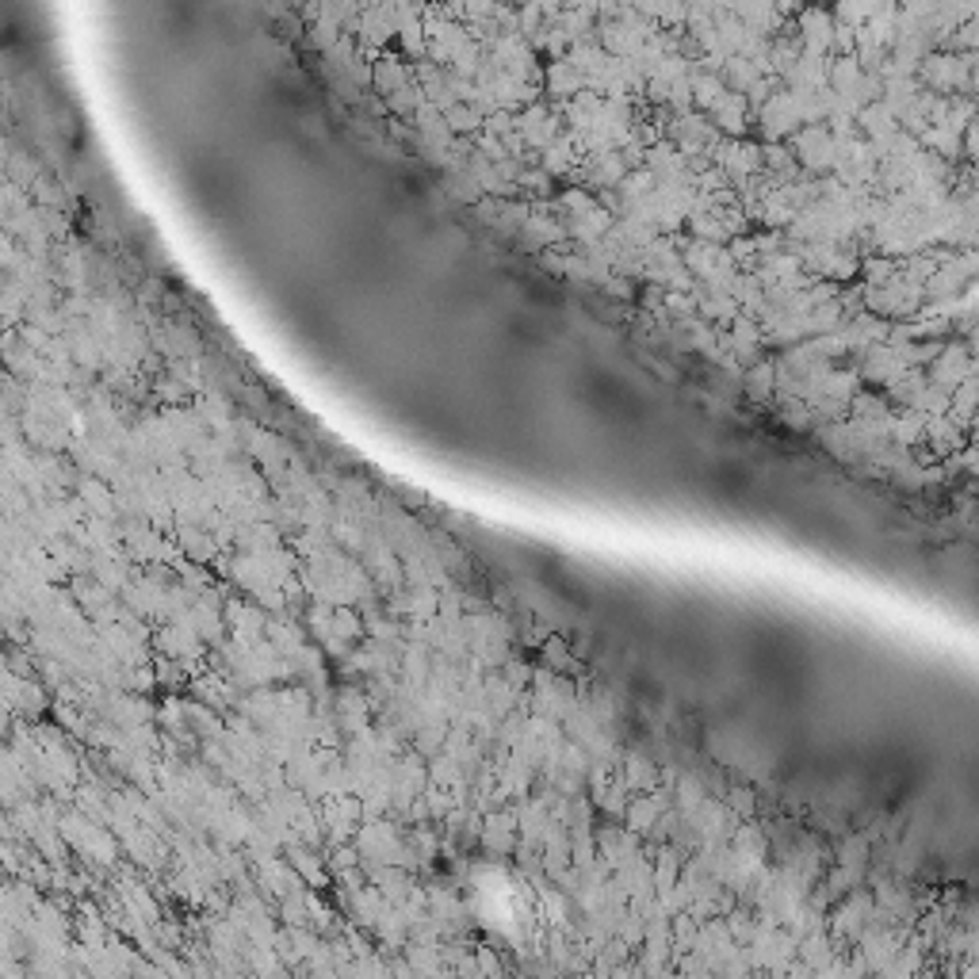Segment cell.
I'll list each match as a JSON object with an SVG mask.
<instances>
[{
	"mask_svg": "<svg viewBox=\"0 0 979 979\" xmlns=\"http://www.w3.org/2000/svg\"><path fill=\"white\" fill-rule=\"evenodd\" d=\"M968 58H926L922 62V77L934 88H957L960 81H968Z\"/></svg>",
	"mask_w": 979,
	"mask_h": 979,
	"instance_id": "cell-7",
	"label": "cell"
},
{
	"mask_svg": "<svg viewBox=\"0 0 979 979\" xmlns=\"http://www.w3.org/2000/svg\"><path fill=\"white\" fill-rule=\"evenodd\" d=\"M792 150H796V157L804 161V169L823 173V169H834V153H838V146H834V138L827 134V127L819 123V127H804V131L792 134Z\"/></svg>",
	"mask_w": 979,
	"mask_h": 979,
	"instance_id": "cell-1",
	"label": "cell"
},
{
	"mask_svg": "<svg viewBox=\"0 0 979 979\" xmlns=\"http://www.w3.org/2000/svg\"><path fill=\"white\" fill-rule=\"evenodd\" d=\"M620 784H624L628 792H654V788H658V769H654L647 758L631 754V758H628V773L620 777Z\"/></svg>",
	"mask_w": 979,
	"mask_h": 979,
	"instance_id": "cell-10",
	"label": "cell"
},
{
	"mask_svg": "<svg viewBox=\"0 0 979 979\" xmlns=\"http://www.w3.org/2000/svg\"><path fill=\"white\" fill-rule=\"evenodd\" d=\"M746 111H750V108H746V96H742V92H723V96H719V104L708 111V115L716 119V127L739 134L742 131V119H746Z\"/></svg>",
	"mask_w": 979,
	"mask_h": 979,
	"instance_id": "cell-8",
	"label": "cell"
},
{
	"mask_svg": "<svg viewBox=\"0 0 979 979\" xmlns=\"http://www.w3.org/2000/svg\"><path fill=\"white\" fill-rule=\"evenodd\" d=\"M513 815H505V811H498V815H490L486 819V846L494 849V853H505V849H513Z\"/></svg>",
	"mask_w": 979,
	"mask_h": 979,
	"instance_id": "cell-12",
	"label": "cell"
},
{
	"mask_svg": "<svg viewBox=\"0 0 979 979\" xmlns=\"http://www.w3.org/2000/svg\"><path fill=\"white\" fill-rule=\"evenodd\" d=\"M762 127H765V138H773V142H781V138H792V134L800 131V115H796V108H792V96H788V88H784V92H773V96L765 100Z\"/></svg>",
	"mask_w": 979,
	"mask_h": 979,
	"instance_id": "cell-3",
	"label": "cell"
},
{
	"mask_svg": "<svg viewBox=\"0 0 979 979\" xmlns=\"http://www.w3.org/2000/svg\"><path fill=\"white\" fill-rule=\"evenodd\" d=\"M830 945H834V941H830L823 930H819V934L800 937V945H796V960H800V964H807L811 972H819L823 964H830V960H834V949H830Z\"/></svg>",
	"mask_w": 979,
	"mask_h": 979,
	"instance_id": "cell-9",
	"label": "cell"
},
{
	"mask_svg": "<svg viewBox=\"0 0 979 979\" xmlns=\"http://www.w3.org/2000/svg\"><path fill=\"white\" fill-rule=\"evenodd\" d=\"M800 50L815 54V58H830V39H834V20L827 12H804V27H800Z\"/></svg>",
	"mask_w": 979,
	"mask_h": 979,
	"instance_id": "cell-5",
	"label": "cell"
},
{
	"mask_svg": "<svg viewBox=\"0 0 979 979\" xmlns=\"http://www.w3.org/2000/svg\"><path fill=\"white\" fill-rule=\"evenodd\" d=\"M479 127H482V115H479V111H471L467 104H463V108H456V104L448 108V131H463V134H467V131H479Z\"/></svg>",
	"mask_w": 979,
	"mask_h": 979,
	"instance_id": "cell-14",
	"label": "cell"
},
{
	"mask_svg": "<svg viewBox=\"0 0 979 979\" xmlns=\"http://www.w3.org/2000/svg\"><path fill=\"white\" fill-rule=\"evenodd\" d=\"M811 976H815V972H811L807 964H800V960H792V964L784 968V979H811Z\"/></svg>",
	"mask_w": 979,
	"mask_h": 979,
	"instance_id": "cell-17",
	"label": "cell"
},
{
	"mask_svg": "<svg viewBox=\"0 0 979 979\" xmlns=\"http://www.w3.org/2000/svg\"><path fill=\"white\" fill-rule=\"evenodd\" d=\"M513 131L524 142V150H547L555 138H559V119L544 108V104H532L528 111H521L513 119Z\"/></svg>",
	"mask_w": 979,
	"mask_h": 979,
	"instance_id": "cell-2",
	"label": "cell"
},
{
	"mask_svg": "<svg viewBox=\"0 0 979 979\" xmlns=\"http://www.w3.org/2000/svg\"><path fill=\"white\" fill-rule=\"evenodd\" d=\"M964 379H972V356H968V349H964V345H949V349H941V356L934 360L937 391L953 394Z\"/></svg>",
	"mask_w": 979,
	"mask_h": 979,
	"instance_id": "cell-4",
	"label": "cell"
},
{
	"mask_svg": "<svg viewBox=\"0 0 979 979\" xmlns=\"http://www.w3.org/2000/svg\"><path fill=\"white\" fill-rule=\"evenodd\" d=\"M750 391L754 394L773 391V364H754V371H750Z\"/></svg>",
	"mask_w": 979,
	"mask_h": 979,
	"instance_id": "cell-15",
	"label": "cell"
},
{
	"mask_svg": "<svg viewBox=\"0 0 979 979\" xmlns=\"http://www.w3.org/2000/svg\"><path fill=\"white\" fill-rule=\"evenodd\" d=\"M666 811V796L654 788L647 796H635L628 807H624V819H628V834H651L654 823L662 819Z\"/></svg>",
	"mask_w": 979,
	"mask_h": 979,
	"instance_id": "cell-6",
	"label": "cell"
},
{
	"mask_svg": "<svg viewBox=\"0 0 979 979\" xmlns=\"http://www.w3.org/2000/svg\"><path fill=\"white\" fill-rule=\"evenodd\" d=\"M700 804H704V788H700V781L685 777V781L677 784V807H681V815L689 819V815H693Z\"/></svg>",
	"mask_w": 979,
	"mask_h": 979,
	"instance_id": "cell-13",
	"label": "cell"
},
{
	"mask_svg": "<svg viewBox=\"0 0 979 979\" xmlns=\"http://www.w3.org/2000/svg\"><path fill=\"white\" fill-rule=\"evenodd\" d=\"M547 85H551L555 96H570V100H574L586 81H582V73L570 66V62H551V69H547Z\"/></svg>",
	"mask_w": 979,
	"mask_h": 979,
	"instance_id": "cell-11",
	"label": "cell"
},
{
	"mask_svg": "<svg viewBox=\"0 0 979 979\" xmlns=\"http://www.w3.org/2000/svg\"><path fill=\"white\" fill-rule=\"evenodd\" d=\"M735 804H739L742 815H750V811H754V796H750L746 788H739V792H731V807Z\"/></svg>",
	"mask_w": 979,
	"mask_h": 979,
	"instance_id": "cell-16",
	"label": "cell"
}]
</instances>
